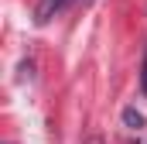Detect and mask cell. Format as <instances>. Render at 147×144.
Listing matches in <instances>:
<instances>
[{
	"label": "cell",
	"instance_id": "obj_1",
	"mask_svg": "<svg viewBox=\"0 0 147 144\" xmlns=\"http://www.w3.org/2000/svg\"><path fill=\"white\" fill-rule=\"evenodd\" d=\"M62 7H65V0H38V7H34V24H48Z\"/></svg>",
	"mask_w": 147,
	"mask_h": 144
},
{
	"label": "cell",
	"instance_id": "obj_2",
	"mask_svg": "<svg viewBox=\"0 0 147 144\" xmlns=\"http://www.w3.org/2000/svg\"><path fill=\"white\" fill-rule=\"evenodd\" d=\"M123 120H127L130 127H140V124H144V117H140L137 110H123Z\"/></svg>",
	"mask_w": 147,
	"mask_h": 144
},
{
	"label": "cell",
	"instance_id": "obj_3",
	"mask_svg": "<svg viewBox=\"0 0 147 144\" xmlns=\"http://www.w3.org/2000/svg\"><path fill=\"white\" fill-rule=\"evenodd\" d=\"M140 82H144V93H147V58H144V75H140Z\"/></svg>",
	"mask_w": 147,
	"mask_h": 144
},
{
	"label": "cell",
	"instance_id": "obj_4",
	"mask_svg": "<svg viewBox=\"0 0 147 144\" xmlns=\"http://www.w3.org/2000/svg\"><path fill=\"white\" fill-rule=\"evenodd\" d=\"M96 144H99V141H96Z\"/></svg>",
	"mask_w": 147,
	"mask_h": 144
}]
</instances>
